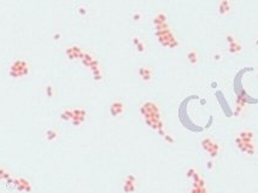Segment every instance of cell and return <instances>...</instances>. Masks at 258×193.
I'll list each match as a JSON object with an SVG mask.
<instances>
[{"label": "cell", "mask_w": 258, "mask_h": 193, "mask_svg": "<svg viewBox=\"0 0 258 193\" xmlns=\"http://www.w3.org/2000/svg\"><path fill=\"white\" fill-rule=\"evenodd\" d=\"M202 146H203V148L205 150V151H208V152L210 153V156H211L212 158L216 157L219 151V145L217 144V142H215L212 139H210V138H205V139H203V141H202Z\"/></svg>", "instance_id": "cell-1"}, {"label": "cell", "mask_w": 258, "mask_h": 193, "mask_svg": "<svg viewBox=\"0 0 258 193\" xmlns=\"http://www.w3.org/2000/svg\"><path fill=\"white\" fill-rule=\"evenodd\" d=\"M123 110H124V105L121 101H115L110 106V111H111V115L112 116H118L119 114L123 112Z\"/></svg>", "instance_id": "cell-2"}, {"label": "cell", "mask_w": 258, "mask_h": 193, "mask_svg": "<svg viewBox=\"0 0 258 193\" xmlns=\"http://www.w3.org/2000/svg\"><path fill=\"white\" fill-rule=\"evenodd\" d=\"M230 6H232L230 1H228V0H222V1L219 4V12L221 13V15H226V13H228V12L230 11Z\"/></svg>", "instance_id": "cell-3"}, {"label": "cell", "mask_w": 258, "mask_h": 193, "mask_svg": "<svg viewBox=\"0 0 258 193\" xmlns=\"http://www.w3.org/2000/svg\"><path fill=\"white\" fill-rule=\"evenodd\" d=\"M253 137H255V134L251 131H241L239 133V138L243 140V142H252Z\"/></svg>", "instance_id": "cell-4"}, {"label": "cell", "mask_w": 258, "mask_h": 193, "mask_svg": "<svg viewBox=\"0 0 258 193\" xmlns=\"http://www.w3.org/2000/svg\"><path fill=\"white\" fill-rule=\"evenodd\" d=\"M139 74L142 77V80H145V81H150L151 77H152V71L149 68H145V67H142V68L139 69Z\"/></svg>", "instance_id": "cell-5"}, {"label": "cell", "mask_w": 258, "mask_h": 193, "mask_svg": "<svg viewBox=\"0 0 258 193\" xmlns=\"http://www.w3.org/2000/svg\"><path fill=\"white\" fill-rule=\"evenodd\" d=\"M241 50H243V46L238 41H235V42L229 45V52L230 53H239V52H241Z\"/></svg>", "instance_id": "cell-6"}, {"label": "cell", "mask_w": 258, "mask_h": 193, "mask_svg": "<svg viewBox=\"0 0 258 193\" xmlns=\"http://www.w3.org/2000/svg\"><path fill=\"white\" fill-rule=\"evenodd\" d=\"M187 59L189 63H192V64H196L197 62H198V53H197L194 50H192V51H189L187 53Z\"/></svg>", "instance_id": "cell-7"}, {"label": "cell", "mask_w": 258, "mask_h": 193, "mask_svg": "<svg viewBox=\"0 0 258 193\" xmlns=\"http://www.w3.org/2000/svg\"><path fill=\"white\" fill-rule=\"evenodd\" d=\"M81 59H82V63H83L85 65H87V67H89V65H91V63L94 61V58L91 56V54L85 53V52H83V56H82V58H81Z\"/></svg>", "instance_id": "cell-8"}, {"label": "cell", "mask_w": 258, "mask_h": 193, "mask_svg": "<svg viewBox=\"0 0 258 193\" xmlns=\"http://www.w3.org/2000/svg\"><path fill=\"white\" fill-rule=\"evenodd\" d=\"M155 24L156 25H161V24H165L166 23V17H165V15H163V13H159V15H157V17L155 18Z\"/></svg>", "instance_id": "cell-9"}, {"label": "cell", "mask_w": 258, "mask_h": 193, "mask_svg": "<svg viewBox=\"0 0 258 193\" xmlns=\"http://www.w3.org/2000/svg\"><path fill=\"white\" fill-rule=\"evenodd\" d=\"M62 118L63 120H72L74 118V112H72V110H66V111H64V112H62Z\"/></svg>", "instance_id": "cell-10"}, {"label": "cell", "mask_w": 258, "mask_h": 193, "mask_svg": "<svg viewBox=\"0 0 258 193\" xmlns=\"http://www.w3.org/2000/svg\"><path fill=\"white\" fill-rule=\"evenodd\" d=\"M46 135H47V139L48 140H55L57 137H58V133L53 129H48L46 131Z\"/></svg>", "instance_id": "cell-11"}, {"label": "cell", "mask_w": 258, "mask_h": 193, "mask_svg": "<svg viewBox=\"0 0 258 193\" xmlns=\"http://www.w3.org/2000/svg\"><path fill=\"white\" fill-rule=\"evenodd\" d=\"M226 39H227V42L229 44V45L236 41V39H235V36H234V35H232V34H227V36H226Z\"/></svg>", "instance_id": "cell-12"}, {"label": "cell", "mask_w": 258, "mask_h": 193, "mask_svg": "<svg viewBox=\"0 0 258 193\" xmlns=\"http://www.w3.org/2000/svg\"><path fill=\"white\" fill-rule=\"evenodd\" d=\"M46 94H47V97H50V98L53 95V88H52V86L48 85L46 87Z\"/></svg>", "instance_id": "cell-13"}, {"label": "cell", "mask_w": 258, "mask_h": 193, "mask_svg": "<svg viewBox=\"0 0 258 193\" xmlns=\"http://www.w3.org/2000/svg\"><path fill=\"white\" fill-rule=\"evenodd\" d=\"M196 174H197V173H196V170H194V169H189L187 171V176H188V178H192V179H193V176H194Z\"/></svg>", "instance_id": "cell-14"}, {"label": "cell", "mask_w": 258, "mask_h": 193, "mask_svg": "<svg viewBox=\"0 0 258 193\" xmlns=\"http://www.w3.org/2000/svg\"><path fill=\"white\" fill-rule=\"evenodd\" d=\"M136 50H138L139 52H144V51H145V45H144V42H140V44L136 46Z\"/></svg>", "instance_id": "cell-15"}, {"label": "cell", "mask_w": 258, "mask_h": 193, "mask_svg": "<svg viewBox=\"0 0 258 193\" xmlns=\"http://www.w3.org/2000/svg\"><path fill=\"white\" fill-rule=\"evenodd\" d=\"M78 12H80L81 15H86V13H87V8H83V6H81V8H78Z\"/></svg>", "instance_id": "cell-16"}, {"label": "cell", "mask_w": 258, "mask_h": 193, "mask_svg": "<svg viewBox=\"0 0 258 193\" xmlns=\"http://www.w3.org/2000/svg\"><path fill=\"white\" fill-rule=\"evenodd\" d=\"M140 42H141V41L139 40V38H138V36H135V38H133V44L135 45V46H138V45H139Z\"/></svg>", "instance_id": "cell-17"}, {"label": "cell", "mask_w": 258, "mask_h": 193, "mask_svg": "<svg viewBox=\"0 0 258 193\" xmlns=\"http://www.w3.org/2000/svg\"><path fill=\"white\" fill-rule=\"evenodd\" d=\"M164 139L166 140V141H168V142H171V144H172V142H174V139H172L171 137H169V135H168V134H166V135H165V137H164Z\"/></svg>", "instance_id": "cell-18"}, {"label": "cell", "mask_w": 258, "mask_h": 193, "mask_svg": "<svg viewBox=\"0 0 258 193\" xmlns=\"http://www.w3.org/2000/svg\"><path fill=\"white\" fill-rule=\"evenodd\" d=\"M213 59H215V61H219V59H221V54H219V53H215V54H213Z\"/></svg>", "instance_id": "cell-19"}, {"label": "cell", "mask_w": 258, "mask_h": 193, "mask_svg": "<svg viewBox=\"0 0 258 193\" xmlns=\"http://www.w3.org/2000/svg\"><path fill=\"white\" fill-rule=\"evenodd\" d=\"M53 39H55V40H59V39H61V34H59V33H55V35H53Z\"/></svg>", "instance_id": "cell-20"}, {"label": "cell", "mask_w": 258, "mask_h": 193, "mask_svg": "<svg viewBox=\"0 0 258 193\" xmlns=\"http://www.w3.org/2000/svg\"><path fill=\"white\" fill-rule=\"evenodd\" d=\"M208 168H209V169H212V168H213V162H212V161L208 162Z\"/></svg>", "instance_id": "cell-21"}, {"label": "cell", "mask_w": 258, "mask_h": 193, "mask_svg": "<svg viewBox=\"0 0 258 193\" xmlns=\"http://www.w3.org/2000/svg\"><path fill=\"white\" fill-rule=\"evenodd\" d=\"M72 124H74V126H80V124H81V122H80V121H77V120H72Z\"/></svg>", "instance_id": "cell-22"}, {"label": "cell", "mask_w": 258, "mask_h": 193, "mask_svg": "<svg viewBox=\"0 0 258 193\" xmlns=\"http://www.w3.org/2000/svg\"><path fill=\"white\" fill-rule=\"evenodd\" d=\"M133 18H134V19H135V21H138V19L140 18V13H134Z\"/></svg>", "instance_id": "cell-23"}, {"label": "cell", "mask_w": 258, "mask_h": 193, "mask_svg": "<svg viewBox=\"0 0 258 193\" xmlns=\"http://www.w3.org/2000/svg\"><path fill=\"white\" fill-rule=\"evenodd\" d=\"M256 45H257V46H258V39H257V40H256Z\"/></svg>", "instance_id": "cell-24"}, {"label": "cell", "mask_w": 258, "mask_h": 193, "mask_svg": "<svg viewBox=\"0 0 258 193\" xmlns=\"http://www.w3.org/2000/svg\"><path fill=\"white\" fill-rule=\"evenodd\" d=\"M257 77H258V75H257Z\"/></svg>", "instance_id": "cell-25"}]
</instances>
